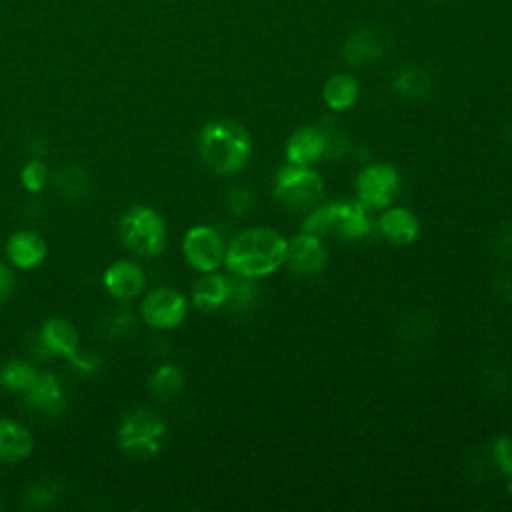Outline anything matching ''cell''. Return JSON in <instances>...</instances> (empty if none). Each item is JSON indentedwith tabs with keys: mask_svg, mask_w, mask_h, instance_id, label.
Masks as SVG:
<instances>
[{
	"mask_svg": "<svg viewBox=\"0 0 512 512\" xmlns=\"http://www.w3.org/2000/svg\"><path fill=\"white\" fill-rule=\"evenodd\" d=\"M326 154V138L320 126H302L292 132L286 144V160L290 164L308 166Z\"/></svg>",
	"mask_w": 512,
	"mask_h": 512,
	"instance_id": "cell-15",
	"label": "cell"
},
{
	"mask_svg": "<svg viewBox=\"0 0 512 512\" xmlns=\"http://www.w3.org/2000/svg\"><path fill=\"white\" fill-rule=\"evenodd\" d=\"M68 362L74 366L76 372H82V374L96 372L98 366H100V360H98V358H94V356H90V354H84V352H80V350H78L76 356H72Z\"/></svg>",
	"mask_w": 512,
	"mask_h": 512,
	"instance_id": "cell-31",
	"label": "cell"
},
{
	"mask_svg": "<svg viewBox=\"0 0 512 512\" xmlns=\"http://www.w3.org/2000/svg\"><path fill=\"white\" fill-rule=\"evenodd\" d=\"M20 182L28 192H40L48 182V166L38 158L28 160L20 170Z\"/></svg>",
	"mask_w": 512,
	"mask_h": 512,
	"instance_id": "cell-24",
	"label": "cell"
},
{
	"mask_svg": "<svg viewBox=\"0 0 512 512\" xmlns=\"http://www.w3.org/2000/svg\"><path fill=\"white\" fill-rule=\"evenodd\" d=\"M510 140H512V134H510Z\"/></svg>",
	"mask_w": 512,
	"mask_h": 512,
	"instance_id": "cell-35",
	"label": "cell"
},
{
	"mask_svg": "<svg viewBox=\"0 0 512 512\" xmlns=\"http://www.w3.org/2000/svg\"><path fill=\"white\" fill-rule=\"evenodd\" d=\"M226 204H228V210L232 214L244 216L252 208V192L248 188H244V186H234V188L228 190Z\"/></svg>",
	"mask_w": 512,
	"mask_h": 512,
	"instance_id": "cell-28",
	"label": "cell"
},
{
	"mask_svg": "<svg viewBox=\"0 0 512 512\" xmlns=\"http://www.w3.org/2000/svg\"><path fill=\"white\" fill-rule=\"evenodd\" d=\"M14 290V274L12 270L0 262V302H4Z\"/></svg>",
	"mask_w": 512,
	"mask_h": 512,
	"instance_id": "cell-32",
	"label": "cell"
},
{
	"mask_svg": "<svg viewBox=\"0 0 512 512\" xmlns=\"http://www.w3.org/2000/svg\"><path fill=\"white\" fill-rule=\"evenodd\" d=\"M186 262L198 272H214L224 262V242L210 226H194L182 240Z\"/></svg>",
	"mask_w": 512,
	"mask_h": 512,
	"instance_id": "cell-7",
	"label": "cell"
},
{
	"mask_svg": "<svg viewBox=\"0 0 512 512\" xmlns=\"http://www.w3.org/2000/svg\"><path fill=\"white\" fill-rule=\"evenodd\" d=\"M198 150L204 164L216 174H232L246 166L252 142L250 134L236 122L212 120L198 136Z\"/></svg>",
	"mask_w": 512,
	"mask_h": 512,
	"instance_id": "cell-2",
	"label": "cell"
},
{
	"mask_svg": "<svg viewBox=\"0 0 512 512\" xmlns=\"http://www.w3.org/2000/svg\"><path fill=\"white\" fill-rule=\"evenodd\" d=\"M122 244L140 256H158L166 246V222L150 206H132L120 218Z\"/></svg>",
	"mask_w": 512,
	"mask_h": 512,
	"instance_id": "cell-4",
	"label": "cell"
},
{
	"mask_svg": "<svg viewBox=\"0 0 512 512\" xmlns=\"http://www.w3.org/2000/svg\"><path fill=\"white\" fill-rule=\"evenodd\" d=\"M238 278H240L238 282H230L228 304H234V308H246L254 300L256 286L250 282V278H242V276H238Z\"/></svg>",
	"mask_w": 512,
	"mask_h": 512,
	"instance_id": "cell-27",
	"label": "cell"
},
{
	"mask_svg": "<svg viewBox=\"0 0 512 512\" xmlns=\"http://www.w3.org/2000/svg\"><path fill=\"white\" fill-rule=\"evenodd\" d=\"M34 438L30 430L10 418H0V462L12 464L30 456Z\"/></svg>",
	"mask_w": 512,
	"mask_h": 512,
	"instance_id": "cell-17",
	"label": "cell"
},
{
	"mask_svg": "<svg viewBox=\"0 0 512 512\" xmlns=\"http://www.w3.org/2000/svg\"><path fill=\"white\" fill-rule=\"evenodd\" d=\"M38 342H40L42 350L48 352L50 356H60L66 360L76 356L78 344H80L76 328L60 316H52L42 324Z\"/></svg>",
	"mask_w": 512,
	"mask_h": 512,
	"instance_id": "cell-14",
	"label": "cell"
},
{
	"mask_svg": "<svg viewBox=\"0 0 512 512\" xmlns=\"http://www.w3.org/2000/svg\"><path fill=\"white\" fill-rule=\"evenodd\" d=\"M400 184L398 172L388 164L366 166L356 176V192L366 208H386L390 206Z\"/></svg>",
	"mask_w": 512,
	"mask_h": 512,
	"instance_id": "cell-9",
	"label": "cell"
},
{
	"mask_svg": "<svg viewBox=\"0 0 512 512\" xmlns=\"http://www.w3.org/2000/svg\"><path fill=\"white\" fill-rule=\"evenodd\" d=\"M390 86L400 98L424 100L432 90V78L424 68L416 64H406L394 74Z\"/></svg>",
	"mask_w": 512,
	"mask_h": 512,
	"instance_id": "cell-20",
	"label": "cell"
},
{
	"mask_svg": "<svg viewBox=\"0 0 512 512\" xmlns=\"http://www.w3.org/2000/svg\"><path fill=\"white\" fill-rule=\"evenodd\" d=\"M358 82L352 74H334L332 78H328V82L324 84V90H322V98L324 102L328 104L330 110H336V112H342V110H348L354 106V102L358 100Z\"/></svg>",
	"mask_w": 512,
	"mask_h": 512,
	"instance_id": "cell-21",
	"label": "cell"
},
{
	"mask_svg": "<svg viewBox=\"0 0 512 512\" xmlns=\"http://www.w3.org/2000/svg\"><path fill=\"white\" fill-rule=\"evenodd\" d=\"M142 318L156 330H172L186 318V298L172 288H156L142 300Z\"/></svg>",
	"mask_w": 512,
	"mask_h": 512,
	"instance_id": "cell-8",
	"label": "cell"
},
{
	"mask_svg": "<svg viewBox=\"0 0 512 512\" xmlns=\"http://www.w3.org/2000/svg\"><path fill=\"white\" fill-rule=\"evenodd\" d=\"M392 48V38L380 28H360L348 36L342 54L350 66L368 68L380 64Z\"/></svg>",
	"mask_w": 512,
	"mask_h": 512,
	"instance_id": "cell-10",
	"label": "cell"
},
{
	"mask_svg": "<svg viewBox=\"0 0 512 512\" xmlns=\"http://www.w3.org/2000/svg\"><path fill=\"white\" fill-rule=\"evenodd\" d=\"M182 390H184V374L174 364H164L156 368L154 374L150 376V392L164 402L176 400L182 394Z\"/></svg>",
	"mask_w": 512,
	"mask_h": 512,
	"instance_id": "cell-22",
	"label": "cell"
},
{
	"mask_svg": "<svg viewBox=\"0 0 512 512\" xmlns=\"http://www.w3.org/2000/svg\"><path fill=\"white\" fill-rule=\"evenodd\" d=\"M146 276L142 268L134 262L120 260L106 268L104 272V288L110 296L118 300H132L144 292Z\"/></svg>",
	"mask_w": 512,
	"mask_h": 512,
	"instance_id": "cell-13",
	"label": "cell"
},
{
	"mask_svg": "<svg viewBox=\"0 0 512 512\" xmlns=\"http://www.w3.org/2000/svg\"><path fill=\"white\" fill-rule=\"evenodd\" d=\"M322 194L324 184L320 176L306 166L290 164L276 174L274 196L294 212L312 210L320 202Z\"/></svg>",
	"mask_w": 512,
	"mask_h": 512,
	"instance_id": "cell-6",
	"label": "cell"
},
{
	"mask_svg": "<svg viewBox=\"0 0 512 512\" xmlns=\"http://www.w3.org/2000/svg\"><path fill=\"white\" fill-rule=\"evenodd\" d=\"M374 220L368 216L366 206L358 202H328L322 206H314L304 224L302 232L322 236V234H338L346 240H360L372 234Z\"/></svg>",
	"mask_w": 512,
	"mask_h": 512,
	"instance_id": "cell-3",
	"label": "cell"
},
{
	"mask_svg": "<svg viewBox=\"0 0 512 512\" xmlns=\"http://www.w3.org/2000/svg\"><path fill=\"white\" fill-rule=\"evenodd\" d=\"M24 400L32 410L44 416H60L64 410V392L54 374L38 372L32 386L24 392Z\"/></svg>",
	"mask_w": 512,
	"mask_h": 512,
	"instance_id": "cell-16",
	"label": "cell"
},
{
	"mask_svg": "<svg viewBox=\"0 0 512 512\" xmlns=\"http://www.w3.org/2000/svg\"><path fill=\"white\" fill-rule=\"evenodd\" d=\"M48 254L46 240L34 230H18L6 242V256L18 270H34Z\"/></svg>",
	"mask_w": 512,
	"mask_h": 512,
	"instance_id": "cell-12",
	"label": "cell"
},
{
	"mask_svg": "<svg viewBox=\"0 0 512 512\" xmlns=\"http://www.w3.org/2000/svg\"><path fill=\"white\" fill-rule=\"evenodd\" d=\"M380 232L394 244H412L420 232L418 218L406 208H390L378 218Z\"/></svg>",
	"mask_w": 512,
	"mask_h": 512,
	"instance_id": "cell-19",
	"label": "cell"
},
{
	"mask_svg": "<svg viewBox=\"0 0 512 512\" xmlns=\"http://www.w3.org/2000/svg\"><path fill=\"white\" fill-rule=\"evenodd\" d=\"M494 460L504 474L512 476V436H504V438L496 440Z\"/></svg>",
	"mask_w": 512,
	"mask_h": 512,
	"instance_id": "cell-29",
	"label": "cell"
},
{
	"mask_svg": "<svg viewBox=\"0 0 512 512\" xmlns=\"http://www.w3.org/2000/svg\"><path fill=\"white\" fill-rule=\"evenodd\" d=\"M166 424L146 408L126 414L118 426L116 438L122 452L134 458H150L162 450Z\"/></svg>",
	"mask_w": 512,
	"mask_h": 512,
	"instance_id": "cell-5",
	"label": "cell"
},
{
	"mask_svg": "<svg viewBox=\"0 0 512 512\" xmlns=\"http://www.w3.org/2000/svg\"><path fill=\"white\" fill-rule=\"evenodd\" d=\"M430 2H436V0H430Z\"/></svg>",
	"mask_w": 512,
	"mask_h": 512,
	"instance_id": "cell-36",
	"label": "cell"
},
{
	"mask_svg": "<svg viewBox=\"0 0 512 512\" xmlns=\"http://www.w3.org/2000/svg\"><path fill=\"white\" fill-rule=\"evenodd\" d=\"M56 182L62 190V194H68V196H82L86 194L88 190V178L86 174L76 168V166H66L58 176H56Z\"/></svg>",
	"mask_w": 512,
	"mask_h": 512,
	"instance_id": "cell-25",
	"label": "cell"
},
{
	"mask_svg": "<svg viewBox=\"0 0 512 512\" xmlns=\"http://www.w3.org/2000/svg\"><path fill=\"white\" fill-rule=\"evenodd\" d=\"M230 298V280L216 272H204L192 288V302L198 310H216L228 304Z\"/></svg>",
	"mask_w": 512,
	"mask_h": 512,
	"instance_id": "cell-18",
	"label": "cell"
},
{
	"mask_svg": "<svg viewBox=\"0 0 512 512\" xmlns=\"http://www.w3.org/2000/svg\"><path fill=\"white\" fill-rule=\"evenodd\" d=\"M36 376L38 372L30 362L10 360L0 368V386L8 392L24 394L32 386Z\"/></svg>",
	"mask_w": 512,
	"mask_h": 512,
	"instance_id": "cell-23",
	"label": "cell"
},
{
	"mask_svg": "<svg viewBox=\"0 0 512 512\" xmlns=\"http://www.w3.org/2000/svg\"><path fill=\"white\" fill-rule=\"evenodd\" d=\"M54 498H56V488L52 484H36L26 492L24 500H26V506L40 508L50 504Z\"/></svg>",
	"mask_w": 512,
	"mask_h": 512,
	"instance_id": "cell-30",
	"label": "cell"
},
{
	"mask_svg": "<svg viewBox=\"0 0 512 512\" xmlns=\"http://www.w3.org/2000/svg\"><path fill=\"white\" fill-rule=\"evenodd\" d=\"M508 490L512 492V476H510V480H508Z\"/></svg>",
	"mask_w": 512,
	"mask_h": 512,
	"instance_id": "cell-34",
	"label": "cell"
},
{
	"mask_svg": "<svg viewBox=\"0 0 512 512\" xmlns=\"http://www.w3.org/2000/svg\"><path fill=\"white\" fill-rule=\"evenodd\" d=\"M498 246H500V254H504L502 258L512 260V226L502 228V236L498 238Z\"/></svg>",
	"mask_w": 512,
	"mask_h": 512,
	"instance_id": "cell-33",
	"label": "cell"
},
{
	"mask_svg": "<svg viewBox=\"0 0 512 512\" xmlns=\"http://www.w3.org/2000/svg\"><path fill=\"white\" fill-rule=\"evenodd\" d=\"M320 130L326 138V154L338 156V154L346 152L348 138H346V134H344V130L338 122H334L332 118H324L322 124H320Z\"/></svg>",
	"mask_w": 512,
	"mask_h": 512,
	"instance_id": "cell-26",
	"label": "cell"
},
{
	"mask_svg": "<svg viewBox=\"0 0 512 512\" xmlns=\"http://www.w3.org/2000/svg\"><path fill=\"white\" fill-rule=\"evenodd\" d=\"M286 238L272 228H248L240 232L224 254L226 268L242 278L272 274L286 260Z\"/></svg>",
	"mask_w": 512,
	"mask_h": 512,
	"instance_id": "cell-1",
	"label": "cell"
},
{
	"mask_svg": "<svg viewBox=\"0 0 512 512\" xmlns=\"http://www.w3.org/2000/svg\"><path fill=\"white\" fill-rule=\"evenodd\" d=\"M284 262L296 276H316L326 268L328 252L320 236L302 232L288 242Z\"/></svg>",
	"mask_w": 512,
	"mask_h": 512,
	"instance_id": "cell-11",
	"label": "cell"
}]
</instances>
